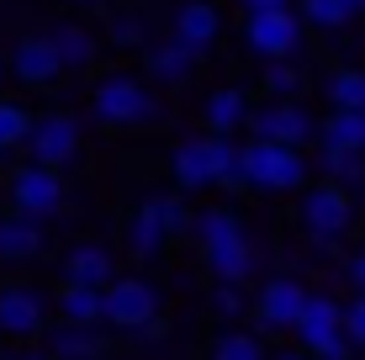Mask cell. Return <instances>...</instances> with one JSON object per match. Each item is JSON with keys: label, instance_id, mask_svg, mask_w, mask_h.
Wrapping results in <instances>:
<instances>
[{"label": "cell", "instance_id": "15", "mask_svg": "<svg viewBox=\"0 0 365 360\" xmlns=\"http://www.w3.org/2000/svg\"><path fill=\"white\" fill-rule=\"evenodd\" d=\"M11 69H16V80H27V85H53L58 74H64L53 37H21L16 53H11Z\"/></svg>", "mask_w": 365, "mask_h": 360}, {"label": "cell", "instance_id": "37", "mask_svg": "<svg viewBox=\"0 0 365 360\" xmlns=\"http://www.w3.org/2000/svg\"><path fill=\"white\" fill-rule=\"evenodd\" d=\"M344 276H349V287H355V297H365V250H355L344 259Z\"/></svg>", "mask_w": 365, "mask_h": 360}, {"label": "cell", "instance_id": "34", "mask_svg": "<svg viewBox=\"0 0 365 360\" xmlns=\"http://www.w3.org/2000/svg\"><path fill=\"white\" fill-rule=\"evenodd\" d=\"M212 313H217V318H228V324H233V318H244V313H249V297H244V287H217V292H212Z\"/></svg>", "mask_w": 365, "mask_h": 360}, {"label": "cell", "instance_id": "22", "mask_svg": "<svg viewBox=\"0 0 365 360\" xmlns=\"http://www.w3.org/2000/svg\"><path fill=\"white\" fill-rule=\"evenodd\" d=\"M53 313L64 318V324H74V329L106 324V302H101V292H91V287H64L58 302H53Z\"/></svg>", "mask_w": 365, "mask_h": 360}, {"label": "cell", "instance_id": "28", "mask_svg": "<svg viewBox=\"0 0 365 360\" xmlns=\"http://www.w3.org/2000/svg\"><path fill=\"white\" fill-rule=\"evenodd\" d=\"M302 21H312V27H323V32H339V27H349V0H302V11H297Z\"/></svg>", "mask_w": 365, "mask_h": 360}, {"label": "cell", "instance_id": "18", "mask_svg": "<svg viewBox=\"0 0 365 360\" xmlns=\"http://www.w3.org/2000/svg\"><path fill=\"white\" fill-rule=\"evenodd\" d=\"M201 138H207L212 185H222V191H249V175H244V143H233V138H212V133H201Z\"/></svg>", "mask_w": 365, "mask_h": 360}, {"label": "cell", "instance_id": "40", "mask_svg": "<svg viewBox=\"0 0 365 360\" xmlns=\"http://www.w3.org/2000/svg\"><path fill=\"white\" fill-rule=\"evenodd\" d=\"M275 360H312L307 350H297V355H275Z\"/></svg>", "mask_w": 365, "mask_h": 360}, {"label": "cell", "instance_id": "7", "mask_svg": "<svg viewBox=\"0 0 365 360\" xmlns=\"http://www.w3.org/2000/svg\"><path fill=\"white\" fill-rule=\"evenodd\" d=\"M307 287H302L297 276H270L265 287H259V297H255V324H259V334H281V329H292L297 334V324H302V313H307Z\"/></svg>", "mask_w": 365, "mask_h": 360}, {"label": "cell", "instance_id": "36", "mask_svg": "<svg viewBox=\"0 0 365 360\" xmlns=\"http://www.w3.org/2000/svg\"><path fill=\"white\" fill-rule=\"evenodd\" d=\"M344 339L355 344V350H365V297L344 302Z\"/></svg>", "mask_w": 365, "mask_h": 360}, {"label": "cell", "instance_id": "41", "mask_svg": "<svg viewBox=\"0 0 365 360\" xmlns=\"http://www.w3.org/2000/svg\"><path fill=\"white\" fill-rule=\"evenodd\" d=\"M349 11H355V16H365V0H349Z\"/></svg>", "mask_w": 365, "mask_h": 360}, {"label": "cell", "instance_id": "25", "mask_svg": "<svg viewBox=\"0 0 365 360\" xmlns=\"http://www.w3.org/2000/svg\"><path fill=\"white\" fill-rule=\"evenodd\" d=\"M323 96H329V111H365V69H334Z\"/></svg>", "mask_w": 365, "mask_h": 360}, {"label": "cell", "instance_id": "5", "mask_svg": "<svg viewBox=\"0 0 365 360\" xmlns=\"http://www.w3.org/2000/svg\"><path fill=\"white\" fill-rule=\"evenodd\" d=\"M101 302H106V324L122 329V334H138V329H148L159 318V292L148 287V281H138V276H117L101 292Z\"/></svg>", "mask_w": 365, "mask_h": 360}, {"label": "cell", "instance_id": "13", "mask_svg": "<svg viewBox=\"0 0 365 360\" xmlns=\"http://www.w3.org/2000/svg\"><path fill=\"white\" fill-rule=\"evenodd\" d=\"M117 281V259H111L106 244H74L64 254V287H91V292H106Z\"/></svg>", "mask_w": 365, "mask_h": 360}, {"label": "cell", "instance_id": "44", "mask_svg": "<svg viewBox=\"0 0 365 360\" xmlns=\"http://www.w3.org/2000/svg\"><path fill=\"white\" fill-rule=\"evenodd\" d=\"M74 6H85V0H74Z\"/></svg>", "mask_w": 365, "mask_h": 360}, {"label": "cell", "instance_id": "24", "mask_svg": "<svg viewBox=\"0 0 365 360\" xmlns=\"http://www.w3.org/2000/svg\"><path fill=\"white\" fill-rule=\"evenodd\" d=\"M165 244H170V233H165V222H159L154 217V207H138V212H133V222H128V250L138 254V259H154L159 250H165Z\"/></svg>", "mask_w": 365, "mask_h": 360}, {"label": "cell", "instance_id": "35", "mask_svg": "<svg viewBox=\"0 0 365 360\" xmlns=\"http://www.w3.org/2000/svg\"><path fill=\"white\" fill-rule=\"evenodd\" d=\"M111 43L138 48V43H143V21H138L133 11H117V16H111Z\"/></svg>", "mask_w": 365, "mask_h": 360}, {"label": "cell", "instance_id": "11", "mask_svg": "<svg viewBox=\"0 0 365 360\" xmlns=\"http://www.w3.org/2000/svg\"><path fill=\"white\" fill-rule=\"evenodd\" d=\"M297 339H302L307 355H323L329 344H339L344 339V302H334L329 292H312L307 313H302V324H297Z\"/></svg>", "mask_w": 365, "mask_h": 360}, {"label": "cell", "instance_id": "38", "mask_svg": "<svg viewBox=\"0 0 365 360\" xmlns=\"http://www.w3.org/2000/svg\"><path fill=\"white\" fill-rule=\"evenodd\" d=\"M165 334H170V324H165V318H154V324H148V329H138L133 339H138V344H159Z\"/></svg>", "mask_w": 365, "mask_h": 360}, {"label": "cell", "instance_id": "20", "mask_svg": "<svg viewBox=\"0 0 365 360\" xmlns=\"http://www.w3.org/2000/svg\"><path fill=\"white\" fill-rule=\"evenodd\" d=\"M191 69H196V48H185L180 37L148 48V74H154L159 85H185V80H191Z\"/></svg>", "mask_w": 365, "mask_h": 360}, {"label": "cell", "instance_id": "3", "mask_svg": "<svg viewBox=\"0 0 365 360\" xmlns=\"http://www.w3.org/2000/svg\"><path fill=\"white\" fill-rule=\"evenodd\" d=\"M244 175L255 191H302L307 185V154L302 148H281V143H244Z\"/></svg>", "mask_w": 365, "mask_h": 360}, {"label": "cell", "instance_id": "6", "mask_svg": "<svg viewBox=\"0 0 365 360\" xmlns=\"http://www.w3.org/2000/svg\"><path fill=\"white\" fill-rule=\"evenodd\" d=\"M48 313H53V297L32 281H11L0 287V334L11 339H32V334L48 329Z\"/></svg>", "mask_w": 365, "mask_h": 360}, {"label": "cell", "instance_id": "39", "mask_svg": "<svg viewBox=\"0 0 365 360\" xmlns=\"http://www.w3.org/2000/svg\"><path fill=\"white\" fill-rule=\"evenodd\" d=\"M286 6H292V0H244L249 16H259V11H286Z\"/></svg>", "mask_w": 365, "mask_h": 360}, {"label": "cell", "instance_id": "31", "mask_svg": "<svg viewBox=\"0 0 365 360\" xmlns=\"http://www.w3.org/2000/svg\"><path fill=\"white\" fill-rule=\"evenodd\" d=\"M302 85L307 80H302V69L292 64V58H286V64H265V91L275 96V101H297Z\"/></svg>", "mask_w": 365, "mask_h": 360}, {"label": "cell", "instance_id": "19", "mask_svg": "<svg viewBox=\"0 0 365 360\" xmlns=\"http://www.w3.org/2000/svg\"><path fill=\"white\" fill-rule=\"evenodd\" d=\"M48 360H106V339L96 329L58 324V329H48Z\"/></svg>", "mask_w": 365, "mask_h": 360}, {"label": "cell", "instance_id": "10", "mask_svg": "<svg viewBox=\"0 0 365 360\" xmlns=\"http://www.w3.org/2000/svg\"><path fill=\"white\" fill-rule=\"evenodd\" d=\"M27 154H32V165H43V170H64L69 159H80V122L64 117V111L37 117L32 138H27Z\"/></svg>", "mask_w": 365, "mask_h": 360}, {"label": "cell", "instance_id": "42", "mask_svg": "<svg viewBox=\"0 0 365 360\" xmlns=\"http://www.w3.org/2000/svg\"><path fill=\"white\" fill-rule=\"evenodd\" d=\"M16 360H48V355H37V350H32V355H16Z\"/></svg>", "mask_w": 365, "mask_h": 360}, {"label": "cell", "instance_id": "33", "mask_svg": "<svg viewBox=\"0 0 365 360\" xmlns=\"http://www.w3.org/2000/svg\"><path fill=\"white\" fill-rule=\"evenodd\" d=\"M32 138V117L16 101H0V148H16Z\"/></svg>", "mask_w": 365, "mask_h": 360}, {"label": "cell", "instance_id": "23", "mask_svg": "<svg viewBox=\"0 0 365 360\" xmlns=\"http://www.w3.org/2000/svg\"><path fill=\"white\" fill-rule=\"evenodd\" d=\"M323 148H344V154H365V111H329L318 122Z\"/></svg>", "mask_w": 365, "mask_h": 360}, {"label": "cell", "instance_id": "27", "mask_svg": "<svg viewBox=\"0 0 365 360\" xmlns=\"http://www.w3.org/2000/svg\"><path fill=\"white\" fill-rule=\"evenodd\" d=\"M318 165L334 185H365V154H344V148H318Z\"/></svg>", "mask_w": 365, "mask_h": 360}, {"label": "cell", "instance_id": "16", "mask_svg": "<svg viewBox=\"0 0 365 360\" xmlns=\"http://www.w3.org/2000/svg\"><path fill=\"white\" fill-rule=\"evenodd\" d=\"M217 32H222V11L212 6V0H185V6L175 11V37H180L185 48H196V53H201Z\"/></svg>", "mask_w": 365, "mask_h": 360}, {"label": "cell", "instance_id": "9", "mask_svg": "<svg viewBox=\"0 0 365 360\" xmlns=\"http://www.w3.org/2000/svg\"><path fill=\"white\" fill-rule=\"evenodd\" d=\"M249 133H255V143L302 148L312 133H318V122H312V111L302 101H270V106H259L255 117H249Z\"/></svg>", "mask_w": 365, "mask_h": 360}, {"label": "cell", "instance_id": "32", "mask_svg": "<svg viewBox=\"0 0 365 360\" xmlns=\"http://www.w3.org/2000/svg\"><path fill=\"white\" fill-rule=\"evenodd\" d=\"M212 360H265V344H259V334H222L212 344Z\"/></svg>", "mask_w": 365, "mask_h": 360}, {"label": "cell", "instance_id": "29", "mask_svg": "<svg viewBox=\"0 0 365 360\" xmlns=\"http://www.w3.org/2000/svg\"><path fill=\"white\" fill-rule=\"evenodd\" d=\"M191 233H196V244H217V239H228V233H244V222H238L233 207H207Z\"/></svg>", "mask_w": 365, "mask_h": 360}, {"label": "cell", "instance_id": "1", "mask_svg": "<svg viewBox=\"0 0 365 360\" xmlns=\"http://www.w3.org/2000/svg\"><path fill=\"white\" fill-rule=\"evenodd\" d=\"M302 228H307V239L318 244V250H334V244L355 228V196H349L344 185H334V180L307 185V191H302Z\"/></svg>", "mask_w": 365, "mask_h": 360}, {"label": "cell", "instance_id": "45", "mask_svg": "<svg viewBox=\"0 0 365 360\" xmlns=\"http://www.w3.org/2000/svg\"><path fill=\"white\" fill-rule=\"evenodd\" d=\"M0 154H6V148H0Z\"/></svg>", "mask_w": 365, "mask_h": 360}, {"label": "cell", "instance_id": "12", "mask_svg": "<svg viewBox=\"0 0 365 360\" xmlns=\"http://www.w3.org/2000/svg\"><path fill=\"white\" fill-rule=\"evenodd\" d=\"M201 259H207V270L217 276V287H244L249 276H255V244L244 239V233H228V239L217 244H201Z\"/></svg>", "mask_w": 365, "mask_h": 360}, {"label": "cell", "instance_id": "26", "mask_svg": "<svg viewBox=\"0 0 365 360\" xmlns=\"http://www.w3.org/2000/svg\"><path fill=\"white\" fill-rule=\"evenodd\" d=\"M48 37H53L58 64H64V69H91L96 64V37L85 32V27H58V32H48Z\"/></svg>", "mask_w": 365, "mask_h": 360}, {"label": "cell", "instance_id": "21", "mask_svg": "<svg viewBox=\"0 0 365 360\" xmlns=\"http://www.w3.org/2000/svg\"><path fill=\"white\" fill-rule=\"evenodd\" d=\"M170 170H175V185H180V196H185V191H207V185H212V165H207V138H185L180 148H175Z\"/></svg>", "mask_w": 365, "mask_h": 360}, {"label": "cell", "instance_id": "4", "mask_svg": "<svg viewBox=\"0 0 365 360\" xmlns=\"http://www.w3.org/2000/svg\"><path fill=\"white\" fill-rule=\"evenodd\" d=\"M244 43L255 48L265 64H286L292 53H302V16L292 6L286 11H259V16H244Z\"/></svg>", "mask_w": 365, "mask_h": 360}, {"label": "cell", "instance_id": "43", "mask_svg": "<svg viewBox=\"0 0 365 360\" xmlns=\"http://www.w3.org/2000/svg\"><path fill=\"white\" fill-rule=\"evenodd\" d=\"M0 80H6V58H0Z\"/></svg>", "mask_w": 365, "mask_h": 360}, {"label": "cell", "instance_id": "2", "mask_svg": "<svg viewBox=\"0 0 365 360\" xmlns=\"http://www.w3.org/2000/svg\"><path fill=\"white\" fill-rule=\"evenodd\" d=\"M91 111H96V122H106V128H138V122L159 117V101L148 96L143 80H133V74H106V80H96V91H91Z\"/></svg>", "mask_w": 365, "mask_h": 360}, {"label": "cell", "instance_id": "8", "mask_svg": "<svg viewBox=\"0 0 365 360\" xmlns=\"http://www.w3.org/2000/svg\"><path fill=\"white\" fill-rule=\"evenodd\" d=\"M6 191H11V202H16V212H27V217H53L58 207H64V175L32 165V159L21 170H11Z\"/></svg>", "mask_w": 365, "mask_h": 360}, {"label": "cell", "instance_id": "14", "mask_svg": "<svg viewBox=\"0 0 365 360\" xmlns=\"http://www.w3.org/2000/svg\"><path fill=\"white\" fill-rule=\"evenodd\" d=\"M249 117H255V111H249V96L238 91V85H222V91H212L207 101H201V122H207L212 138H233Z\"/></svg>", "mask_w": 365, "mask_h": 360}, {"label": "cell", "instance_id": "17", "mask_svg": "<svg viewBox=\"0 0 365 360\" xmlns=\"http://www.w3.org/2000/svg\"><path fill=\"white\" fill-rule=\"evenodd\" d=\"M43 217H27V212H11L0 217V259H37L43 254Z\"/></svg>", "mask_w": 365, "mask_h": 360}, {"label": "cell", "instance_id": "30", "mask_svg": "<svg viewBox=\"0 0 365 360\" xmlns=\"http://www.w3.org/2000/svg\"><path fill=\"white\" fill-rule=\"evenodd\" d=\"M148 207H154V217L165 222L170 239H180V233L196 228V217H191V207H185V196H148Z\"/></svg>", "mask_w": 365, "mask_h": 360}]
</instances>
